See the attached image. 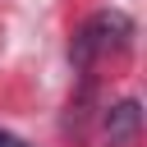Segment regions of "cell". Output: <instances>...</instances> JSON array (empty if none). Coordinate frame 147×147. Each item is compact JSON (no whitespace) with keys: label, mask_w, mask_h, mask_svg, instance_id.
Instances as JSON below:
<instances>
[{"label":"cell","mask_w":147,"mask_h":147,"mask_svg":"<svg viewBox=\"0 0 147 147\" xmlns=\"http://www.w3.org/2000/svg\"><path fill=\"white\" fill-rule=\"evenodd\" d=\"M129 37H133V23H129L119 9H101V14H92V18L83 23V32L74 37V64L87 69L101 51H119V46H129Z\"/></svg>","instance_id":"cell-1"},{"label":"cell","mask_w":147,"mask_h":147,"mask_svg":"<svg viewBox=\"0 0 147 147\" xmlns=\"http://www.w3.org/2000/svg\"><path fill=\"white\" fill-rule=\"evenodd\" d=\"M138 124H142V106H138L133 96L119 101V106H110V110H106V124H101L106 147H129V142L138 138Z\"/></svg>","instance_id":"cell-2"},{"label":"cell","mask_w":147,"mask_h":147,"mask_svg":"<svg viewBox=\"0 0 147 147\" xmlns=\"http://www.w3.org/2000/svg\"><path fill=\"white\" fill-rule=\"evenodd\" d=\"M0 147H28L18 133H9V129H0Z\"/></svg>","instance_id":"cell-3"}]
</instances>
